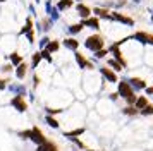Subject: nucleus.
<instances>
[{
	"label": "nucleus",
	"mask_w": 153,
	"mask_h": 151,
	"mask_svg": "<svg viewBox=\"0 0 153 151\" xmlns=\"http://www.w3.org/2000/svg\"><path fill=\"white\" fill-rule=\"evenodd\" d=\"M72 5H74V0H60V2L57 4V10H59V12H62V10L71 9Z\"/></svg>",
	"instance_id": "14"
},
{
	"label": "nucleus",
	"mask_w": 153,
	"mask_h": 151,
	"mask_svg": "<svg viewBox=\"0 0 153 151\" xmlns=\"http://www.w3.org/2000/svg\"><path fill=\"white\" fill-rule=\"evenodd\" d=\"M83 130L81 129H77V130H74V132H67V136H77V134H81Z\"/></svg>",
	"instance_id": "32"
},
{
	"label": "nucleus",
	"mask_w": 153,
	"mask_h": 151,
	"mask_svg": "<svg viewBox=\"0 0 153 151\" xmlns=\"http://www.w3.org/2000/svg\"><path fill=\"white\" fill-rule=\"evenodd\" d=\"M16 77H17V79H24V77H26V72H28V65H26V64H24V62H21V64H19V65H16Z\"/></svg>",
	"instance_id": "12"
},
{
	"label": "nucleus",
	"mask_w": 153,
	"mask_h": 151,
	"mask_svg": "<svg viewBox=\"0 0 153 151\" xmlns=\"http://www.w3.org/2000/svg\"><path fill=\"white\" fill-rule=\"evenodd\" d=\"M38 151H59V150H57V144L55 143L45 141L43 144H40V146H38Z\"/></svg>",
	"instance_id": "15"
},
{
	"label": "nucleus",
	"mask_w": 153,
	"mask_h": 151,
	"mask_svg": "<svg viewBox=\"0 0 153 151\" xmlns=\"http://www.w3.org/2000/svg\"><path fill=\"white\" fill-rule=\"evenodd\" d=\"M35 2H36V4H40V0H35Z\"/></svg>",
	"instance_id": "37"
},
{
	"label": "nucleus",
	"mask_w": 153,
	"mask_h": 151,
	"mask_svg": "<svg viewBox=\"0 0 153 151\" xmlns=\"http://www.w3.org/2000/svg\"><path fill=\"white\" fill-rule=\"evenodd\" d=\"M7 57H9V60H10L12 65H19V64L22 62V55H19L17 52H12V53L7 55Z\"/></svg>",
	"instance_id": "17"
},
{
	"label": "nucleus",
	"mask_w": 153,
	"mask_h": 151,
	"mask_svg": "<svg viewBox=\"0 0 153 151\" xmlns=\"http://www.w3.org/2000/svg\"><path fill=\"white\" fill-rule=\"evenodd\" d=\"M105 45L103 41V36H100V34H91V36H88L86 38V41H84V47L88 48V50H91V52H97V50H102Z\"/></svg>",
	"instance_id": "1"
},
{
	"label": "nucleus",
	"mask_w": 153,
	"mask_h": 151,
	"mask_svg": "<svg viewBox=\"0 0 153 151\" xmlns=\"http://www.w3.org/2000/svg\"><path fill=\"white\" fill-rule=\"evenodd\" d=\"M119 93H120V96H124L126 100H127V103H134L136 101V96H134V93H132V89L129 88V84L127 82H120L119 84Z\"/></svg>",
	"instance_id": "2"
},
{
	"label": "nucleus",
	"mask_w": 153,
	"mask_h": 151,
	"mask_svg": "<svg viewBox=\"0 0 153 151\" xmlns=\"http://www.w3.org/2000/svg\"><path fill=\"white\" fill-rule=\"evenodd\" d=\"M152 22H153V12H152Z\"/></svg>",
	"instance_id": "38"
},
{
	"label": "nucleus",
	"mask_w": 153,
	"mask_h": 151,
	"mask_svg": "<svg viewBox=\"0 0 153 151\" xmlns=\"http://www.w3.org/2000/svg\"><path fill=\"white\" fill-rule=\"evenodd\" d=\"M146 93H148V95H153V86H152V88H148V89H146Z\"/></svg>",
	"instance_id": "35"
},
{
	"label": "nucleus",
	"mask_w": 153,
	"mask_h": 151,
	"mask_svg": "<svg viewBox=\"0 0 153 151\" xmlns=\"http://www.w3.org/2000/svg\"><path fill=\"white\" fill-rule=\"evenodd\" d=\"M74 58H76V62L79 64V67H81V69H91V64L86 60V58H84V55H83V53L76 52V53H74Z\"/></svg>",
	"instance_id": "11"
},
{
	"label": "nucleus",
	"mask_w": 153,
	"mask_h": 151,
	"mask_svg": "<svg viewBox=\"0 0 153 151\" xmlns=\"http://www.w3.org/2000/svg\"><path fill=\"white\" fill-rule=\"evenodd\" d=\"M33 19L31 17H26V21H24V26L21 27V31H19V34H26V33H29L31 29H33Z\"/></svg>",
	"instance_id": "16"
},
{
	"label": "nucleus",
	"mask_w": 153,
	"mask_h": 151,
	"mask_svg": "<svg viewBox=\"0 0 153 151\" xmlns=\"http://www.w3.org/2000/svg\"><path fill=\"white\" fill-rule=\"evenodd\" d=\"M12 67H14L12 64H5V65H2V72H10Z\"/></svg>",
	"instance_id": "30"
},
{
	"label": "nucleus",
	"mask_w": 153,
	"mask_h": 151,
	"mask_svg": "<svg viewBox=\"0 0 153 151\" xmlns=\"http://www.w3.org/2000/svg\"><path fill=\"white\" fill-rule=\"evenodd\" d=\"M143 115H153V105H146L145 108H141Z\"/></svg>",
	"instance_id": "24"
},
{
	"label": "nucleus",
	"mask_w": 153,
	"mask_h": 151,
	"mask_svg": "<svg viewBox=\"0 0 153 151\" xmlns=\"http://www.w3.org/2000/svg\"><path fill=\"white\" fill-rule=\"evenodd\" d=\"M134 41H139V43H143V45H153V34L150 33H145V31H138V33H134L131 36Z\"/></svg>",
	"instance_id": "3"
},
{
	"label": "nucleus",
	"mask_w": 153,
	"mask_h": 151,
	"mask_svg": "<svg viewBox=\"0 0 153 151\" xmlns=\"http://www.w3.org/2000/svg\"><path fill=\"white\" fill-rule=\"evenodd\" d=\"M48 41H50V38H48V36H43L42 40H40V47H42V48H45L47 45H48Z\"/></svg>",
	"instance_id": "28"
},
{
	"label": "nucleus",
	"mask_w": 153,
	"mask_h": 151,
	"mask_svg": "<svg viewBox=\"0 0 153 151\" xmlns=\"http://www.w3.org/2000/svg\"><path fill=\"white\" fill-rule=\"evenodd\" d=\"M83 26H88V27H91V29H100V19L90 16V17L83 19Z\"/></svg>",
	"instance_id": "10"
},
{
	"label": "nucleus",
	"mask_w": 153,
	"mask_h": 151,
	"mask_svg": "<svg viewBox=\"0 0 153 151\" xmlns=\"http://www.w3.org/2000/svg\"><path fill=\"white\" fill-rule=\"evenodd\" d=\"M91 14H97L98 19H108V21H112L110 12H108L107 9H102V7H95V9L91 10Z\"/></svg>",
	"instance_id": "9"
},
{
	"label": "nucleus",
	"mask_w": 153,
	"mask_h": 151,
	"mask_svg": "<svg viewBox=\"0 0 153 151\" xmlns=\"http://www.w3.org/2000/svg\"><path fill=\"white\" fill-rule=\"evenodd\" d=\"M132 2H134V4H139V2H141V0H132Z\"/></svg>",
	"instance_id": "36"
},
{
	"label": "nucleus",
	"mask_w": 153,
	"mask_h": 151,
	"mask_svg": "<svg viewBox=\"0 0 153 151\" xmlns=\"http://www.w3.org/2000/svg\"><path fill=\"white\" fill-rule=\"evenodd\" d=\"M2 2H5V0H0V4H2Z\"/></svg>",
	"instance_id": "39"
},
{
	"label": "nucleus",
	"mask_w": 153,
	"mask_h": 151,
	"mask_svg": "<svg viewBox=\"0 0 153 151\" xmlns=\"http://www.w3.org/2000/svg\"><path fill=\"white\" fill-rule=\"evenodd\" d=\"M40 60H42L40 52H35V53H33V64H31V69H36V65L40 64Z\"/></svg>",
	"instance_id": "23"
},
{
	"label": "nucleus",
	"mask_w": 153,
	"mask_h": 151,
	"mask_svg": "<svg viewBox=\"0 0 153 151\" xmlns=\"http://www.w3.org/2000/svg\"><path fill=\"white\" fill-rule=\"evenodd\" d=\"M64 47L72 50V52H76L77 47H79V41H77L76 38H65V40H64Z\"/></svg>",
	"instance_id": "13"
},
{
	"label": "nucleus",
	"mask_w": 153,
	"mask_h": 151,
	"mask_svg": "<svg viewBox=\"0 0 153 151\" xmlns=\"http://www.w3.org/2000/svg\"><path fill=\"white\" fill-rule=\"evenodd\" d=\"M29 12H31V16H36V10H35V7L33 5H29Z\"/></svg>",
	"instance_id": "33"
},
{
	"label": "nucleus",
	"mask_w": 153,
	"mask_h": 151,
	"mask_svg": "<svg viewBox=\"0 0 153 151\" xmlns=\"http://www.w3.org/2000/svg\"><path fill=\"white\" fill-rule=\"evenodd\" d=\"M0 89H5V81L4 79H0Z\"/></svg>",
	"instance_id": "34"
},
{
	"label": "nucleus",
	"mask_w": 153,
	"mask_h": 151,
	"mask_svg": "<svg viewBox=\"0 0 153 151\" xmlns=\"http://www.w3.org/2000/svg\"><path fill=\"white\" fill-rule=\"evenodd\" d=\"M110 52H112V55L115 57V60H117L119 64L122 65V67H124V65H126V60H124V57H122V52L119 50V45H117V43H115V45H112V47H110Z\"/></svg>",
	"instance_id": "8"
},
{
	"label": "nucleus",
	"mask_w": 153,
	"mask_h": 151,
	"mask_svg": "<svg viewBox=\"0 0 153 151\" xmlns=\"http://www.w3.org/2000/svg\"><path fill=\"white\" fill-rule=\"evenodd\" d=\"M47 122H48L50 127H59V122H57L55 118H52V117H47Z\"/></svg>",
	"instance_id": "27"
},
{
	"label": "nucleus",
	"mask_w": 153,
	"mask_h": 151,
	"mask_svg": "<svg viewBox=\"0 0 153 151\" xmlns=\"http://www.w3.org/2000/svg\"><path fill=\"white\" fill-rule=\"evenodd\" d=\"M59 47H60V45H59V41H48V45L45 47V50H48L50 53H52V52H57Z\"/></svg>",
	"instance_id": "21"
},
{
	"label": "nucleus",
	"mask_w": 153,
	"mask_h": 151,
	"mask_svg": "<svg viewBox=\"0 0 153 151\" xmlns=\"http://www.w3.org/2000/svg\"><path fill=\"white\" fill-rule=\"evenodd\" d=\"M29 139H31L33 143H36L38 146L47 141V139H45V136H43V132L38 129V127H33V129H31V132H29Z\"/></svg>",
	"instance_id": "5"
},
{
	"label": "nucleus",
	"mask_w": 153,
	"mask_h": 151,
	"mask_svg": "<svg viewBox=\"0 0 153 151\" xmlns=\"http://www.w3.org/2000/svg\"><path fill=\"white\" fill-rule=\"evenodd\" d=\"M108 65H112L115 70H122V65H120L117 60H108Z\"/></svg>",
	"instance_id": "25"
},
{
	"label": "nucleus",
	"mask_w": 153,
	"mask_h": 151,
	"mask_svg": "<svg viewBox=\"0 0 153 151\" xmlns=\"http://www.w3.org/2000/svg\"><path fill=\"white\" fill-rule=\"evenodd\" d=\"M124 113H127V115H136V110L132 108V107H127V108H124Z\"/></svg>",
	"instance_id": "31"
},
{
	"label": "nucleus",
	"mask_w": 153,
	"mask_h": 151,
	"mask_svg": "<svg viewBox=\"0 0 153 151\" xmlns=\"http://www.w3.org/2000/svg\"><path fill=\"white\" fill-rule=\"evenodd\" d=\"M10 105L14 107L17 112H24V110L28 108V105H26V101H24V98H22V95H17L14 96L12 100H10Z\"/></svg>",
	"instance_id": "6"
},
{
	"label": "nucleus",
	"mask_w": 153,
	"mask_h": 151,
	"mask_svg": "<svg viewBox=\"0 0 153 151\" xmlns=\"http://www.w3.org/2000/svg\"><path fill=\"white\" fill-rule=\"evenodd\" d=\"M40 55H42V58H47L48 62H52V55H50L48 50H42V52H40Z\"/></svg>",
	"instance_id": "26"
},
{
	"label": "nucleus",
	"mask_w": 153,
	"mask_h": 151,
	"mask_svg": "<svg viewBox=\"0 0 153 151\" xmlns=\"http://www.w3.org/2000/svg\"><path fill=\"white\" fill-rule=\"evenodd\" d=\"M76 10H77V16H79L81 19H86V17H90L91 16V9L88 5H84V4H77Z\"/></svg>",
	"instance_id": "7"
},
{
	"label": "nucleus",
	"mask_w": 153,
	"mask_h": 151,
	"mask_svg": "<svg viewBox=\"0 0 153 151\" xmlns=\"http://www.w3.org/2000/svg\"><path fill=\"white\" fill-rule=\"evenodd\" d=\"M129 82H131L134 88H138V89H143V88H145V81H143V79H138V77H132Z\"/></svg>",
	"instance_id": "20"
},
{
	"label": "nucleus",
	"mask_w": 153,
	"mask_h": 151,
	"mask_svg": "<svg viewBox=\"0 0 153 151\" xmlns=\"http://www.w3.org/2000/svg\"><path fill=\"white\" fill-rule=\"evenodd\" d=\"M146 105H148V100H146V98H139V100H136V101H134V107H136L138 110L145 108Z\"/></svg>",
	"instance_id": "22"
},
{
	"label": "nucleus",
	"mask_w": 153,
	"mask_h": 151,
	"mask_svg": "<svg viewBox=\"0 0 153 151\" xmlns=\"http://www.w3.org/2000/svg\"><path fill=\"white\" fill-rule=\"evenodd\" d=\"M102 74H103L105 77H107V79H108V81H112V82H115V81H117V76L114 74V72H112L110 69L103 67V69H102Z\"/></svg>",
	"instance_id": "19"
},
{
	"label": "nucleus",
	"mask_w": 153,
	"mask_h": 151,
	"mask_svg": "<svg viewBox=\"0 0 153 151\" xmlns=\"http://www.w3.org/2000/svg\"><path fill=\"white\" fill-rule=\"evenodd\" d=\"M110 17H112V21H117V22H122V24H127V26H132V24H134V19H131V17H127V16H124V14H120V12H117V10L110 12Z\"/></svg>",
	"instance_id": "4"
},
{
	"label": "nucleus",
	"mask_w": 153,
	"mask_h": 151,
	"mask_svg": "<svg viewBox=\"0 0 153 151\" xmlns=\"http://www.w3.org/2000/svg\"><path fill=\"white\" fill-rule=\"evenodd\" d=\"M95 53H97V58H103L105 55H107V50H103V48H102V50H97Z\"/></svg>",
	"instance_id": "29"
},
{
	"label": "nucleus",
	"mask_w": 153,
	"mask_h": 151,
	"mask_svg": "<svg viewBox=\"0 0 153 151\" xmlns=\"http://www.w3.org/2000/svg\"><path fill=\"white\" fill-rule=\"evenodd\" d=\"M83 22H77V24H71L69 27H67V31H69V34H77L83 31Z\"/></svg>",
	"instance_id": "18"
}]
</instances>
